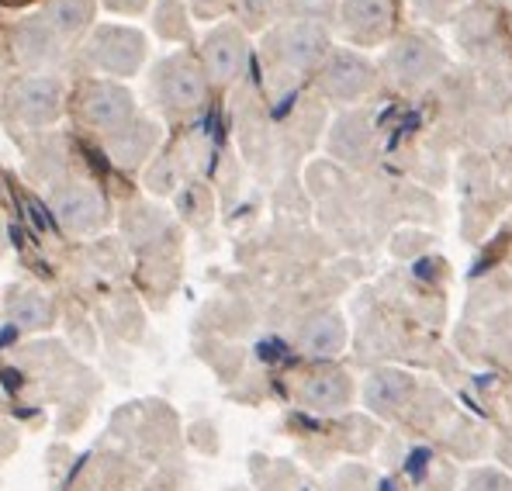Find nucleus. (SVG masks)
I'll return each mask as SVG.
<instances>
[{
    "mask_svg": "<svg viewBox=\"0 0 512 491\" xmlns=\"http://www.w3.org/2000/svg\"><path fill=\"white\" fill-rule=\"evenodd\" d=\"M156 97L170 111H191L205 97V73L187 56H173L156 70Z\"/></svg>",
    "mask_w": 512,
    "mask_h": 491,
    "instance_id": "nucleus-1",
    "label": "nucleus"
},
{
    "mask_svg": "<svg viewBox=\"0 0 512 491\" xmlns=\"http://www.w3.org/2000/svg\"><path fill=\"white\" fill-rule=\"evenodd\" d=\"M80 118L104 135H118L132 125V97L115 83H87L80 90Z\"/></svg>",
    "mask_w": 512,
    "mask_h": 491,
    "instance_id": "nucleus-2",
    "label": "nucleus"
},
{
    "mask_svg": "<svg viewBox=\"0 0 512 491\" xmlns=\"http://www.w3.org/2000/svg\"><path fill=\"white\" fill-rule=\"evenodd\" d=\"M374 87V70L364 56L357 52H333V59L322 70V90H326L333 101H357L367 90Z\"/></svg>",
    "mask_w": 512,
    "mask_h": 491,
    "instance_id": "nucleus-3",
    "label": "nucleus"
},
{
    "mask_svg": "<svg viewBox=\"0 0 512 491\" xmlns=\"http://www.w3.org/2000/svg\"><path fill=\"white\" fill-rule=\"evenodd\" d=\"M7 108L25 125H49L59 115V87L45 77H25L11 87Z\"/></svg>",
    "mask_w": 512,
    "mask_h": 491,
    "instance_id": "nucleus-4",
    "label": "nucleus"
},
{
    "mask_svg": "<svg viewBox=\"0 0 512 491\" xmlns=\"http://www.w3.org/2000/svg\"><path fill=\"white\" fill-rule=\"evenodd\" d=\"M384 66H388V73L398 83H423V80H429V77H436V73H440L443 52L436 49L433 42L409 35V39L395 42V49L388 52Z\"/></svg>",
    "mask_w": 512,
    "mask_h": 491,
    "instance_id": "nucleus-5",
    "label": "nucleus"
},
{
    "mask_svg": "<svg viewBox=\"0 0 512 491\" xmlns=\"http://www.w3.org/2000/svg\"><path fill=\"white\" fill-rule=\"evenodd\" d=\"M90 49H94V59L101 63V70L115 73V77L135 73L142 59H146V42H142V35L128 32V28H101Z\"/></svg>",
    "mask_w": 512,
    "mask_h": 491,
    "instance_id": "nucleus-6",
    "label": "nucleus"
},
{
    "mask_svg": "<svg viewBox=\"0 0 512 491\" xmlns=\"http://www.w3.org/2000/svg\"><path fill=\"white\" fill-rule=\"evenodd\" d=\"M329 42H326V32L312 21H295V25H284L274 39V52L284 66L291 70H308L315 66L322 56H326Z\"/></svg>",
    "mask_w": 512,
    "mask_h": 491,
    "instance_id": "nucleus-7",
    "label": "nucleus"
},
{
    "mask_svg": "<svg viewBox=\"0 0 512 491\" xmlns=\"http://www.w3.org/2000/svg\"><path fill=\"white\" fill-rule=\"evenodd\" d=\"M52 208H56L59 222L73 232H94L104 222L101 194L87 184H63L52 194Z\"/></svg>",
    "mask_w": 512,
    "mask_h": 491,
    "instance_id": "nucleus-8",
    "label": "nucleus"
},
{
    "mask_svg": "<svg viewBox=\"0 0 512 491\" xmlns=\"http://www.w3.org/2000/svg\"><path fill=\"white\" fill-rule=\"evenodd\" d=\"M298 398L315 412H340L353 398V381L336 367H322L308 374L298 388Z\"/></svg>",
    "mask_w": 512,
    "mask_h": 491,
    "instance_id": "nucleus-9",
    "label": "nucleus"
},
{
    "mask_svg": "<svg viewBox=\"0 0 512 491\" xmlns=\"http://www.w3.org/2000/svg\"><path fill=\"white\" fill-rule=\"evenodd\" d=\"M395 21V4L391 0H346L343 4V28L350 39L374 42Z\"/></svg>",
    "mask_w": 512,
    "mask_h": 491,
    "instance_id": "nucleus-10",
    "label": "nucleus"
},
{
    "mask_svg": "<svg viewBox=\"0 0 512 491\" xmlns=\"http://www.w3.org/2000/svg\"><path fill=\"white\" fill-rule=\"evenodd\" d=\"M246 63V42L236 28H218L212 32V39L205 42V66L208 77L218 83H229L243 73Z\"/></svg>",
    "mask_w": 512,
    "mask_h": 491,
    "instance_id": "nucleus-11",
    "label": "nucleus"
},
{
    "mask_svg": "<svg viewBox=\"0 0 512 491\" xmlns=\"http://www.w3.org/2000/svg\"><path fill=\"white\" fill-rule=\"evenodd\" d=\"M412 391H416V381L402 370H378V374L367 377L364 384V402L367 409H374L378 415H395L409 405Z\"/></svg>",
    "mask_w": 512,
    "mask_h": 491,
    "instance_id": "nucleus-12",
    "label": "nucleus"
},
{
    "mask_svg": "<svg viewBox=\"0 0 512 491\" xmlns=\"http://www.w3.org/2000/svg\"><path fill=\"white\" fill-rule=\"evenodd\" d=\"M346 343V326L336 312H315L301 322L298 346L308 357H336Z\"/></svg>",
    "mask_w": 512,
    "mask_h": 491,
    "instance_id": "nucleus-13",
    "label": "nucleus"
},
{
    "mask_svg": "<svg viewBox=\"0 0 512 491\" xmlns=\"http://www.w3.org/2000/svg\"><path fill=\"white\" fill-rule=\"evenodd\" d=\"M7 315H11V322L18 329L39 332V329H49L52 305L42 291H18L11 301H7Z\"/></svg>",
    "mask_w": 512,
    "mask_h": 491,
    "instance_id": "nucleus-14",
    "label": "nucleus"
},
{
    "mask_svg": "<svg viewBox=\"0 0 512 491\" xmlns=\"http://www.w3.org/2000/svg\"><path fill=\"white\" fill-rule=\"evenodd\" d=\"M333 153L346 163H364L371 153V128L364 118H343L333 132Z\"/></svg>",
    "mask_w": 512,
    "mask_h": 491,
    "instance_id": "nucleus-15",
    "label": "nucleus"
},
{
    "mask_svg": "<svg viewBox=\"0 0 512 491\" xmlns=\"http://www.w3.org/2000/svg\"><path fill=\"white\" fill-rule=\"evenodd\" d=\"M90 14H94L90 0H49V14L42 21L56 35H77L90 21Z\"/></svg>",
    "mask_w": 512,
    "mask_h": 491,
    "instance_id": "nucleus-16",
    "label": "nucleus"
},
{
    "mask_svg": "<svg viewBox=\"0 0 512 491\" xmlns=\"http://www.w3.org/2000/svg\"><path fill=\"white\" fill-rule=\"evenodd\" d=\"M18 49L28 63H45V59H56L59 56V42L56 32L49 25H25L18 35Z\"/></svg>",
    "mask_w": 512,
    "mask_h": 491,
    "instance_id": "nucleus-17",
    "label": "nucleus"
},
{
    "mask_svg": "<svg viewBox=\"0 0 512 491\" xmlns=\"http://www.w3.org/2000/svg\"><path fill=\"white\" fill-rule=\"evenodd\" d=\"M464 491H512V481L499 471H474Z\"/></svg>",
    "mask_w": 512,
    "mask_h": 491,
    "instance_id": "nucleus-18",
    "label": "nucleus"
},
{
    "mask_svg": "<svg viewBox=\"0 0 512 491\" xmlns=\"http://www.w3.org/2000/svg\"><path fill=\"white\" fill-rule=\"evenodd\" d=\"M104 4L108 7H115V11H142V7H146V0H104Z\"/></svg>",
    "mask_w": 512,
    "mask_h": 491,
    "instance_id": "nucleus-19",
    "label": "nucleus"
},
{
    "mask_svg": "<svg viewBox=\"0 0 512 491\" xmlns=\"http://www.w3.org/2000/svg\"><path fill=\"white\" fill-rule=\"evenodd\" d=\"M198 4V11H212L215 4H222V0H194Z\"/></svg>",
    "mask_w": 512,
    "mask_h": 491,
    "instance_id": "nucleus-20",
    "label": "nucleus"
},
{
    "mask_svg": "<svg viewBox=\"0 0 512 491\" xmlns=\"http://www.w3.org/2000/svg\"><path fill=\"white\" fill-rule=\"evenodd\" d=\"M0 4H25V0H0Z\"/></svg>",
    "mask_w": 512,
    "mask_h": 491,
    "instance_id": "nucleus-21",
    "label": "nucleus"
}]
</instances>
